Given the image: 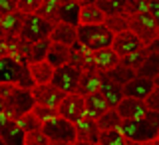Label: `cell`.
I'll list each match as a JSON object with an SVG mask.
<instances>
[{
  "mask_svg": "<svg viewBox=\"0 0 159 145\" xmlns=\"http://www.w3.org/2000/svg\"><path fill=\"white\" fill-rule=\"evenodd\" d=\"M0 99L4 102L2 116L14 119V121L20 119L24 113H30L32 107L36 106L30 89H22L18 86H10V84H0Z\"/></svg>",
  "mask_w": 159,
  "mask_h": 145,
  "instance_id": "cell-1",
  "label": "cell"
},
{
  "mask_svg": "<svg viewBox=\"0 0 159 145\" xmlns=\"http://www.w3.org/2000/svg\"><path fill=\"white\" fill-rule=\"evenodd\" d=\"M119 131L123 133V137L127 141H135V143H145L157 137L159 131V113L147 111L143 117L133 119V121H121Z\"/></svg>",
  "mask_w": 159,
  "mask_h": 145,
  "instance_id": "cell-2",
  "label": "cell"
},
{
  "mask_svg": "<svg viewBox=\"0 0 159 145\" xmlns=\"http://www.w3.org/2000/svg\"><path fill=\"white\" fill-rule=\"evenodd\" d=\"M76 36L80 46L89 50V52L111 48V42H113V34L103 24H99V26H78Z\"/></svg>",
  "mask_w": 159,
  "mask_h": 145,
  "instance_id": "cell-3",
  "label": "cell"
},
{
  "mask_svg": "<svg viewBox=\"0 0 159 145\" xmlns=\"http://www.w3.org/2000/svg\"><path fill=\"white\" fill-rule=\"evenodd\" d=\"M0 84H10V86H18L22 89L34 88V82L28 74V68L8 56L0 60Z\"/></svg>",
  "mask_w": 159,
  "mask_h": 145,
  "instance_id": "cell-4",
  "label": "cell"
},
{
  "mask_svg": "<svg viewBox=\"0 0 159 145\" xmlns=\"http://www.w3.org/2000/svg\"><path fill=\"white\" fill-rule=\"evenodd\" d=\"M52 24H48L46 20H42L40 16L32 14V16H24V24L20 30V40H24L26 44H36L42 40H50L52 34Z\"/></svg>",
  "mask_w": 159,
  "mask_h": 145,
  "instance_id": "cell-5",
  "label": "cell"
},
{
  "mask_svg": "<svg viewBox=\"0 0 159 145\" xmlns=\"http://www.w3.org/2000/svg\"><path fill=\"white\" fill-rule=\"evenodd\" d=\"M42 133L48 137L50 143H76V129L74 123L62 117H54L42 123Z\"/></svg>",
  "mask_w": 159,
  "mask_h": 145,
  "instance_id": "cell-6",
  "label": "cell"
},
{
  "mask_svg": "<svg viewBox=\"0 0 159 145\" xmlns=\"http://www.w3.org/2000/svg\"><path fill=\"white\" fill-rule=\"evenodd\" d=\"M80 78H82V72H80L78 68L66 64V66L54 70V76H52V82L50 84H52L56 89H60L64 96H72V93L78 92Z\"/></svg>",
  "mask_w": 159,
  "mask_h": 145,
  "instance_id": "cell-7",
  "label": "cell"
},
{
  "mask_svg": "<svg viewBox=\"0 0 159 145\" xmlns=\"http://www.w3.org/2000/svg\"><path fill=\"white\" fill-rule=\"evenodd\" d=\"M129 32L135 34L139 38V42L143 44V48H145L157 38L159 28L155 26V22L151 20V16H149L147 12H143V14H135V16L129 18Z\"/></svg>",
  "mask_w": 159,
  "mask_h": 145,
  "instance_id": "cell-8",
  "label": "cell"
},
{
  "mask_svg": "<svg viewBox=\"0 0 159 145\" xmlns=\"http://www.w3.org/2000/svg\"><path fill=\"white\" fill-rule=\"evenodd\" d=\"M58 117L66 119L70 123L80 121L84 116H86V107H84V97L78 96V93H72V96H66L62 99V103L56 107Z\"/></svg>",
  "mask_w": 159,
  "mask_h": 145,
  "instance_id": "cell-9",
  "label": "cell"
},
{
  "mask_svg": "<svg viewBox=\"0 0 159 145\" xmlns=\"http://www.w3.org/2000/svg\"><path fill=\"white\" fill-rule=\"evenodd\" d=\"M30 93H32V99L36 106H44V107H52L56 109L60 103H62V99L66 97L60 89H56L52 86V84H46V86H34L30 89Z\"/></svg>",
  "mask_w": 159,
  "mask_h": 145,
  "instance_id": "cell-10",
  "label": "cell"
},
{
  "mask_svg": "<svg viewBox=\"0 0 159 145\" xmlns=\"http://www.w3.org/2000/svg\"><path fill=\"white\" fill-rule=\"evenodd\" d=\"M141 48H143V44L139 42V38L133 32H129V30L113 36V42H111V50L116 52L117 58H123V56H127V54H131V52H137V50H141Z\"/></svg>",
  "mask_w": 159,
  "mask_h": 145,
  "instance_id": "cell-11",
  "label": "cell"
},
{
  "mask_svg": "<svg viewBox=\"0 0 159 145\" xmlns=\"http://www.w3.org/2000/svg\"><path fill=\"white\" fill-rule=\"evenodd\" d=\"M99 93H102V97L106 99L107 107L109 109H116L119 106V102L123 99V89L121 86H117V84H113L111 79H109L106 74H99Z\"/></svg>",
  "mask_w": 159,
  "mask_h": 145,
  "instance_id": "cell-12",
  "label": "cell"
},
{
  "mask_svg": "<svg viewBox=\"0 0 159 145\" xmlns=\"http://www.w3.org/2000/svg\"><path fill=\"white\" fill-rule=\"evenodd\" d=\"M0 139L4 145H24V131L14 119L0 116Z\"/></svg>",
  "mask_w": 159,
  "mask_h": 145,
  "instance_id": "cell-13",
  "label": "cell"
},
{
  "mask_svg": "<svg viewBox=\"0 0 159 145\" xmlns=\"http://www.w3.org/2000/svg\"><path fill=\"white\" fill-rule=\"evenodd\" d=\"M117 116L121 117V121H133V119H139L147 113V107L143 102L139 99H131V97H123L119 102V106L116 107Z\"/></svg>",
  "mask_w": 159,
  "mask_h": 145,
  "instance_id": "cell-14",
  "label": "cell"
},
{
  "mask_svg": "<svg viewBox=\"0 0 159 145\" xmlns=\"http://www.w3.org/2000/svg\"><path fill=\"white\" fill-rule=\"evenodd\" d=\"M74 129H76V141L89 143V145H98L99 129L96 125V119H89V117L84 116L80 121L74 123Z\"/></svg>",
  "mask_w": 159,
  "mask_h": 145,
  "instance_id": "cell-15",
  "label": "cell"
},
{
  "mask_svg": "<svg viewBox=\"0 0 159 145\" xmlns=\"http://www.w3.org/2000/svg\"><path fill=\"white\" fill-rule=\"evenodd\" d=\"M121 89H123V97H131V99L145 102V97L151 93V89H153V82H151V79L135 76L131 82H127Z\"/></svg>",
  "mask_w": 159,
  "mask_h": 145,
  "instance_id": "cell-16",
  "label": "cell"
},
{
  "mask_svg": "<svg viewBox=\"0 0 159 145\" xmlns=\"http://www.w3.org/2000/svg\"><path fill=\"white\" fill-rule=\"evenodd\" d=\"M80 4L82 2H76V0H60L58 22L78 28L80 26Z\"/></svg>",
  "mask_w": 159,
  "mask_h": 145,
  "instance_id": "cell-17",
  "label": "cell"
},
{
  "mask_svg": "<svg viewBox=\"0 0 159 145\" xmlns=\"http://www.w3.org/2000/svg\"><path fill=\"white\" fill-rule=\"evenodd\" d=\"M92 62H93V68L96 72L99 74H107L111 68H116L119 64V58L116 56L111 48H106V50H98V52H92Z\"/></svg>",
  "mask_w": 159,
  "mask_h": 145,
  "instance_id": "cell-18",
  "label": "cell"
},
{
  "mask_svg": "<svg viewBox=\"0 0 159 145\" xmlns=\"http://www.w3.org/2000/svg\"><path fill=\"white\" fill-rule=\"evenodd\" d=\"M103 12L96 6V2H82L80 4V26H99L103 24Z\"/></svg>",
  "mask_w": 159,
  "mask_h": 145,
  "instance_id": "cell-19",
  "label": "cell"
},
{
  "mask_svg": "<svg viewBox=\"0 0 159 145\" xmlns=\"http://www.w3.org/2000/svg\"><path fill=\"white\" fill-rule=\"evenodd\" d=\"M50 42L52 44H62L66 48H72L74 44L78 42V36H76V28L74 26H68V24H56L52 28V34H50Z\"/></svg>",
  "mask_w": 159,
  "mask_h": 145,
  "instance_id": "cell-20",
  "label": "cell"
},
{
  "mask_svg": "<svg viewBox=\"0 0 159 145\" xmlns=\"http://www.w3.org/2000/svg\"><path fill=\"white\" fill-rule=\"evenodd\" d=\"M28 74L32 78L34 86H46V84L52 82L54 76V68L44 60V62H36V64H28Z\"/></svg>",
  "mask_w": 159,
  "mask_h": 145,
  "instance_id": "cell-21",
  "label": "cell"
},
{
  "mask_svg": "<svg viewBox=\"0 0 159 145\" xmlns=\"http://www.w3.org/2000/svg\"><path fill=\"white\" fill-rule=\"evenodd\" d=\"M8 46V58L16 60L22 66H28V56H30V44H26L24 40L16 38H4Z\"/></svg>",
  "mask_w": 159,
  "mask_h": 145,
  "instance_id": "cell-22",
  "label": "cell"
},
{
  "mask_svg": "<svg viewBox=\"0 0 159 145\" xmlns=\"http://www.w3.org/2000/svg\"><path fill=\"white\" fill-rule=\"evenodd\" d=\"M24 24V14L14 12L8 16H2V24H0V36L4 38H16L20 36V30Z\"/></svg>",
  "mask_w": 159,
  "mask_h": 145,
  "instance_id": "cell-23",
  "label": "cell"
},
{
  "mask_svg": "<svg viewBox=\"0 0 159 145\" xmlns=\"http://www.w3.org/2000/svg\"><path fill=\"white\" fill-rule=\"evenodd\" d=\"M84 107H86V117H89V119H98L99 116H103V113L109 109L107 103H106V99L102 97L99 92L84 97Z\"/></svg>",
  "mask_w": 159,
  "mask_h": 145,
  "instance_id": "cell-24",
  "label": "cell"
},
{
  "mask_svg": "<svg viewBox=\"0 0 159 145\" xmlns=\"http://www.w3.org/2000/svg\"><path fill=\"white\" fill-rule=\"evenodd\" d=\"M46 62H48L54 70L66 66V64H70V48L62 46V44H50L48 54H46Z\"/></svg>",
  "mask_w": 159,
  "mask_h": 145,
  "instance_id": "cell-25",
  "label": "cell"
},
{
  "mask_svg": "<svg viewBox=\"0 0 159 145\" xmlns=\"http://www.w3.org/2000/svg\"><path fill=\"white\" fill-rule=\"evenodd\" d=\"M99 89V72H82V78H80L78 84V96L86 97L92 96Z\"/></svg>",
  "mask_w": 159,
  "mask_h": 145,
  "instance_id": "cell-26",
  "label": "cell"
},
{
  "mask_svg": "<svg viewBox=\"0 0 159 145\" xmlns=\"http://www.w3.org/2000/svg\"><path fill=\"white\" fill-rule=\"evenodd\" d=\"M96 6L103 12V16H127V0H96ZM129 18V16H127Z\"/></svg>",
  "mask_w": 159,
  "mask_h": 145,
  "instance_id": "cell-27",
  "label": "cell"
},
{
  "mask_svg": "<svg viewBox=\"0 0 159 145\" xmlns=\"http://www.w3.org/2000/svg\"><path fill=\"white\" fill-rule=\"evenodd\" d=\"M58 8H60V0H40V8L36 10V16L46 20L52 26H56L58 24Z\"/></svg>",
  "mask_w": 159,
  "mask_h": 145,
  "instance_id": "cell-28",
  "label": "cell"
},
{
  "mask_svg": "<svg viewBox=\"0 0 159 145\" xmlns=\"http://www.w3.org/2000/svg\"><path fill=\"white\" fill-rule=\"evenodd\" d=\"M96 125L99 131H113V129L121 127V117L117 116L116 109H107L103 116H99L96 119Z\"/></svg>",
  "mask_w": 159,
  "mask_h": 145,
  "instance_id": "cell-29",
  "label": "cell"
},
{
  "mask_svg": "<svg viewBox=\"0 0 159 145\" xmlns=\"http://www.w3.org/2000/svg\"><path fill=\"white\" fill-rule=\"evenodd\" d=\"M157 74H159V54H147L145 62L135 72V76L145 78V79H153Z\"/></svg>",
  "mask_w": 159,
  "mask_h": 145,
  "instance_id": "cell-30",
  "label": "cell"
},
{
  "mask_svg": "<svg viewBox=\"0 0 159 145\" xmlns=\"http://www.w3.org/2000/svg\"><path fill=\"white\" fill-rule=\"evenodd\" d=\"M106 76L111 79L113 84H117V86H125L127 82H131L133 78H135V72H131V70H127L125 66H121V64H117L116 68H111L109 72L106 74Z\"/></svg>",
  "mask_w": 159,
  "mask_h": 145,
  "instance_id": "cell-31",
  "label": "cell"
},
{
  "mask_svg": "<svg viewBox=\"0 0 159 145\" xmlns=\"http://www.w3.org/2000/svg\"><path fill=\"white\" fill-rule=\"evenodd\" d=\"M103 26H106L113 36H117V34L129 30V18L123 16V14H119V16H107L103 20Z\"/></svg>",
  "mask_w": 159,
  "mask_h": 145,
  "instance_id": "cell-32",
  "label": "cell"
},
{
  "mask_svg": "<svg viewBox=\"0 0 159 145\" xmlns=\"http://www.w3.org/2000/svg\"><path fill=\"white\" fill-rule=\"evenodd\" d=\"M145 58H147V52H145V48H141V50H137V52H131V54H127V56L119 58V64L125 66L127 70H131V72H137V70L141 68V64L145 62Z\"/></svg>",
  "mask_w": 159,
  "mask_h": 145,
  "instance_id": "cell-33",
  "label": "cell"
},
{
  "mask_svg": "<svg viewBox=\"0 0 159 145\" xmlns=\"http://www.w3.org/2000/svg\"><path fill=\"white\" fill-rule=\"evenodd\" d=\"M50 40H42V42L30 44V56H28V64H36V62H44L50 48Z\"/></svg>",
  "mask_w": 159,
  "mask_h": 145,
  "instance_id": "cell-34",
  "label": "cell"
},
{
  "mask_svg": "<svg viewBox=\"0 0 159 145\" xmlns=\"http://www.w3.org/2000/svg\"><path fill=\"white\" fill-rule=\"evenodd\" d=\"M98 145H125V137L119 129L113 131H99L98 137Z\"/></svg>",
  "mask_w": 159,
  "mask_h": 145,
  "instance_id": "cell-35",
  "label": "cell"
},
{
  "mask_svg": "<svg viewBox=\"0 0 159 145\" xmlns=\"http://www.w3.org/2000/svg\"><path fill=\"white\" fill-rule=\"evenodd\" d=\"M16 123L20 125V129L24 131V135L26 133H32V131H40L42 129V123L38 121L36 117H34V113L30 111V113H24L20 119H16Z\"/></svg>",
  "mask_w": 159,
  "mask_h": 145,
  "instance_id": "cell-36",
  "label": "cell"
},
{
  "mask_svg": "<svg viewBox=\"0 0 159 145\" xmlns=\"http://www.w3.org/2000/svg\"><path fill=\"white\" fill-rule=\"evenodd\" d=\"M32 113H34V117H36L40 123H46V121H50V119L58 117V111H56V109L44 107V106H34L32 107Z\"/></svg>",
  "mask_w": 159,
  "mask_h": 145,
  "instance_id": "cell-37",
  "label": "cell"
},
{
  "mask_svg": "<svg viewBox=\"0 0 159 145\" xmlns=\"http://www.w3.org/2000/svg\"><path fill=\"white\" fill-rule=\"evenodd\" d=\"M18 2V12L24 16H32L40 8V0H16Z\"/></svg>",
  "mask_w": 159,
  "mask_h": 145,
  "instance_id": "cell-38",
  "label": "cell"
},
{
  "mask_svg": "<svg viewBox=\"0 0 159 145\" xmlns=\"http://www.w3.org/2000/svg\"><path fill=\"white\" fill-rule=\"evenodd\" d=\"M24 145H50V141L42 133V129H40V131L26 133V135H24Z\"/></svg>",
  "mask_w": 159,
  "mask_h": 145,
  "instance_id": "cell-39",
  "label": "cell"
},
{
  "mask_svg": "<svg viewBox=\"0 0 159 145\" xmlns=\"http://www.w3.org/2000/svg\"><path fill=\"white\" fill-rule=\"evenodd\" d=\"M145 107H147V111H151V113H159V88H153L151 89V93L145 97Z\"/></svg>",
  "mask_w": 159,
  "mask_h": 145,
  "instance_id": "cell-40",
  "label": "cell"
},
{
  "mask_svg": "<svg viewBox=\"0 0 159 145\" xmlns=\"http://www.w3.org/2000/svg\"><path fill=\"white\" fill-rule=\"evenodd\" d=\"M18 12V2L16 0H0V16H8V14Z\"/></svg>",
  "mask_w": 159,
  "mask_h": 145,
  "instance_id": "cell-41",
  "label": "cell"
},
{
  "mask_svg": "<svg viewBox=\"0 0 159 145\" xmlns=\"http://www.w3.org/2000/svg\"><path fill=\"white\" fill-rule=\"evenodd\" d=\"M147 14L151 16V20L155 22V26L159 28V0H151L147 6Z\"/></svg>",
  "mask_w": 159,
  "mask_h": 145,
  "instance_id": "cell-42",
  "label": "cell"
},
{
  "mask_svg": "<svg viewBox=\"0 0 159 145\" xmlns=\"http://www.w3.org/2000/svg\"><path fill=\"white\" fill-rule=\"evenodd\" d=\"M145 52L147 54H159V34H157V38L153 40L149 46H145Z\"/></svg>",
  "mask_w": 159,
  "mask_h": 145,
  "instance_id": "cell-43",
  "label": "cell"
},
{
  "mask_svg": "<svg viewBox=\"0 0 159 145\" xmlns=\"http://www.w3.org/2000/svg\"><path fill=\"white\" fill-rule=\"evenodd\" d=\"M8 56V46H6V40H4V36H0V60L6 58Z\"/></svg>",
  "mask_w": 159,
  "mask_h": 145,
  "instance_id": "cell-44",
  "label": "cell"
},
{
  "mask_svg": "<svg viewBox=\"0 0 159 145\" xmlns=\"http://www.w3.org/2000/svg\"><path fill=\"white\" fill-rule=\"evenodd\" d=\"M141 145H159V139H151V141H145V143H141Z\"/></svg>",
  "mask_w": 159,
  "mask_h": 145,
  "instance_id": "cell-45",
  "label": "cell"
},
{
  "mask_svg": "<svg viewBox=\"0 0 159 145\" xmlns=\"http://www.w3.org/2000/svg\"><path fill=\"white\" fill-rule=\"evenodd\" d=\"M151 82H153V88H159V74H157V76L151 79Z\"/></svg>",
  "mask_w": 159,
  "mask_h": 145,
  "instance_id": "cell-46",
  "label": "cell"
},
{
  "mask_svg": "<svg viewBox=\"0 0 159 145\" xmlns=\"http://www.w3.org/2000/svg\"><path fill=\"white\" fill-rule=\"evenodd\" d=\"M2 111H4V102L0 99V116H2Z\"/></svg>",
  "mask_w": 159,
  "mask_h": 145,
  "instance_id": "cell-47",
  "label": "cell"
},
{
  "mask_svg": "<svg viewBox=\"0 0 159 145\" xmlns=\"http://www.w3.org/2000/svg\"><path fill=\"white\" fill-rule=\"evenodd\" d=\"M125 145H141V143H135V141H127V139H125Z\"/></svg>",
  "mask_w": 159,
  "mask_h": 145,
  "instance_id": "cell-48",
  "label": "cell"
},
{
  "mask_svg": "<svg viewBox=\"0 0 159 145\" xmlns=\"http://www.w3.org/2000/svg\"><path fill=\"white\" fill-rule=\"evenodd\" d=\"M50 145H74V143H50Z\"/></svg>",
  "mask_w": 159,
  "mask_h": 145,
  "instance_id": "cell-49",
  "label": "cell"
},
{
  "mask_svg": "<svg viewBox=\"0 0 159 145\" xmlns=\"http://www.w3.org/2000/svg\"><path fill=\"white\" fill-rule=\"evenodd\" d=\"M74 145H89V143H82V141H76Z\"/></svg>",
  "mask_w": 159,
  "mask_h": 145,
  "instance_id": "cell-50",
  "label": "cell"
},
{
  "mask_svg": "<svg viewBox=\"0 0 159 145\" xmlns=\"http://www.w3.org/2000/svg\"><path fill=\"white\" fill-rule=\"evenodd\" d=\"M0 24H2V16H0Z\"/></svg>",
  "mask_w": 159,
  "mask_h": 145,
  "instance_id": "cell-51",
  "label": "cell"
},
{
  "mask_svg": "<svg viewBox=\"0 0 159 145\" xmlns=\"http://www.w3.org/2000/svg\"><path fill=\"white\" fill-rule=\"evenodd\" d=\"M0 145H4V143H2V139H0Z\"/></svg>",
  "mask_w": 159,
  "mask_h": 145,
  "instance_id": "cell-52",
  "label": "cell"
},
{
  "mask_svg": "<svg viewBox=\"0 0 159 145\" xmlns=\"http://www.w3.org/2000/svg\"><path fill=\"white\" fill-rule=\"evenodd\" d=\"M157 139H159V131H157Z\"/></svg>",
  "mask_w": 159,
  "mask_h": 145,
  "instance_id": "cell-53",
  "label": "cell"
}]
</instances>
